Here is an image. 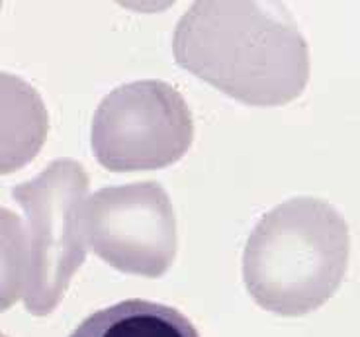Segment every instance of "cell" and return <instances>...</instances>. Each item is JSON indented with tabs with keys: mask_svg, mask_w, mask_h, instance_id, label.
<instances>
[{
	"mask_svg": "<svg viewBox=\"0 0 360 337\" xmlns=\"http://www.w3.org/2000/svg\"><path fill=\"white\" fill-rule=\"evenodd\" d=\"M172 51L180 67L251 106L288 104L309 77L306 39L278 2H196Z\"/></svg>",
	"mask_w": 360,
	"mask_h": 337,
	"instance_id": "6da1fadb",
	"label": "cell"
},
{
	"mask_svg": "<svg viewBox=\"0 0 360 337\" xmlns=\"http://www.w3.org/2000/svg\"><path fill=\"white\" fill-rule=\"evenodd\" d=\"M194 139L188 104L157 79L122 84L94 112L90 146L98 163L114 171H153L176 163Z\"/></svg>",
	"mask_w": 360,
	"mask_h": 337,
	"instance_id": "277c9868",
	"label": "cell"
},
{
	"mask_svg": "<svg viewBox=\"0 0 360 337\" xmlns=\"http://www.w3.org/2000/svg\"><path fill=\"white\" fill-rule=\"evenodd\" d=\"M89 174L75 159H55L32 181L12 189L24 218L14 228V300L34 316H47L63 298L72 274L86 259L84 206ZM8 291V292H10Z\"/></svg>",
	"mask_w": 360,
	"mask_h": 337,
	"instance_id": "3957f363",
	"label": "cell"
},
{
	"mask_svg": "<svg viewBox=\"0 0 360 337\" xmlns=\"http://www.w3.org/2000/svg\"><path fill=\"white\" fill-rule=\"evenodd\" d=\"M69 337H200V333L176 308L131 298L90 314Z\"/></svg>",
	"mask_w": 360,
	"mask_h": 337,
	"instance_id": "8992f818",
	"label": "cell"
},
{
	"mask_svg": "<svg viewBox=\"0 0 360 337\" xmlns=\"http://www.w3.org/2000/svg\"><path fill=\"white\" fill-rule=\"evenodd\" d=\"M84 231L92 251L126 274L159 279L176 257L174 210L155 181L94 192L84 206Z\"/></svg>",
	"mask_w": 360,
	"mask_h": 337,
	"instance_id": "5b68a950",
	"label": "cell"
},
{
	"mask_svg": "<svg viewBox=\"0 0 360 337\" xmlns=\"http://www.w3.org/2000/svg\"><path fill=\"white\" fill-rule=\"evenodd\" d=\"M351 253L349 226L329 202L297 196L266 212L243 251L247 291L280 316L317 310L341 286Z\"/></svg>",
	"mask_w": 360,
	"mask_h": 337,
	"instance_id": "7a4b0ae2",
	"label": "cell"
}]
</instances>
